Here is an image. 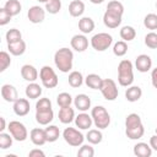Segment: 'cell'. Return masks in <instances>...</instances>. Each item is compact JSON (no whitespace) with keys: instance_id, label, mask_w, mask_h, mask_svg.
Here are the masks:
<instances>
[{"instance_id":"1","label":"cell","mask_w":157,"mask_h":157,"mask_svg":"<svg viewBox=\"0 0 157 157\" xmlns=\"http://www.w3.org/2000/svg\"><path fill=\"white\" fill-rule=\"evenodd\" d=\"M145 128L137 113H130L125 118V135L130 140H139L144 136Z\"/></svg>"},{"instance_id":"2","label":"cell","mask_w":157,"mask_h":157,"mask_svg":"<svg viewBox=\"0 0 157 157\" xmlns=\"http://www.w3.org/2000/svg\"><path fill=\"white\" fill-rule=\"evenodd\" d=\"M74 53L69 48H60L54 54V64L61 72H69L72 69Z\"/></svg>"},{"instance_id":"3","label":"cell","mask_w":157,"mask_h":157,"mask_svg":"<svg viewBox=\"0 0 157 157\" xmlns=\"http://www.w3.org/2000/svg\"><path fill=\"white\" fill-rule=\"evenodd\" d=\"M118 82L123 87H129L134 82V65L128 59L121 60L118 65Z\"/></svg>"},{"instance_id":"4","label":"cell","mask_w":157,"mask_h":157,"mask_svg":"<svg viewBox=\"0 0 157 157\" xmlns=\"http://www.w3.org/2000/svg\"><path fill=\"white\" fill-rule=\"evenodd\" d=\"M91 117L93 119V124L96 128L103 130L107 129L110 124V115L103 105H96L91 110Z\"/></svg>"},{"instance_id":"5","label":"cell","mask_w":157,"mask_h":157,"mask_svg":"<svg viewBox=\"0 0 157 157\" xmlns=\"http://www.w3.org/2000/svg\"><path fill=\"white\" fill-rule=\"evenodd\" d=\"M91 47L97 50V52H104L107 50L112 43H113V37L109 34V33H105V32H101V33H97L94 34L92 38H91Z\"/></svg>"},{"instance_id":"6","label":"cell","mask_w":157,"mask_h":157,"mask_svg":"<svg viewBox=\"0 0 157 157\" xmlns=\"http://www.w3.org/2000/svg\"><path fill=\"white\" fill-rule=\"evenodd\" d=\"M39 78L42 81V85L45 88H55L59 83V80H58V76H56L55 71L53 70V67H50L48 65H44L40 69Z\"/></svg>"},{"instance_id":"7","label":"cell","mask_w":157,"mask_h":157,"mask_svg":"<svg viewBox=\"0 0 157 157\" xmlns=\"http://www.w3.org/2000/svg\"><path fill=\"white\" fill-rule=\"evenodd\" d=\"M63 137H64V140H65L66 144H69L70 146H74V147L81 146L83 144V140L86 139L81 131H78L75 128H70V126L64 129Z\"/></svg>"},{"instance_id":"8","label":"cell","mask_w":157,"mask_h":157,"mask_svg":"<svg viewBox=\"0 0 157 157\" xmlns=\"http://www.w3.org/2000/svg\"><path fill=\"white\" fill-rule=\"evenodd\" d=\"M99 91H101L102 96L104 97V99H107V101H114V99H117V97L119 94L117 83L112 78H104Z\"/></svg>"},{"instance_id":"9","label":"cell","mask_w":157,"mask_h":157,"mask_svg":"<svg viewBox=\"0 0 157 157\" xmlns=\"http://www.w3.org/2000/svg\"><path fill=\"white\" fill-rule=\"evenodd\" d=\"M7 129H9V132L12 135V137L16 141L22 142L28 137V131L21 121H17V120L10 121L9 125H7Z\"/></svg>"},{"instance_id":"10","label":"cell","mask_w":157,"mask_h":157,"mask_svg":"<svg viewBox=\"0 0 157 157\" xmlns=\"http://www.w3.org/2000/svg\"><path fill=\"white\" fill-rule=\"evenodd\" d=\"M121 18H123V15L114 12V11L105 10V12L103 15V23L108 28H117L118 26H120V23L123 21Z\"/></svg>"},{"instance_id":"11","label":"cell","mask_w":157,"mask_h":157,"mask_svg":"<svg viewBox=\"0 0 157 157\" xmlns=\"http://www.w3.org/2000/svg\"><path fill=\"white\" fill-rule=\"evenodd\" d=\"M27 17H28L29 22H32V23H40L45 18V10L38 5L31 6L27 12Z\"/></svg>"},{"instance_id":"12","label":"cell","mask_w":157,"mask_h":157,"mask_svg":"<svg viewBox=\"0 0 157 157\" xmlns=\"http://www.w3.org/2000/svg\"><path fill=\"white\" fill-rule=\"evenodd\" d=\"M135 67L140 72H147L152 69V59L147 54H140L135 59Z\"/></svg>"},{"instance_id":"13","label":"cell","mask_w":157,"mask_h":157,"mask_svg":"<svg viewBox=\"0 0 157 157\" xmlns=\"http://www.w3.org/2000/svg\"><path fill=\"white\" fill-rule=\"evenodd\" d=\"M70 44H71V48L74 50H76L78 53H82L88 48V39L83 33L82 34H75L71 38Z\"/></svg>"},{"instance_id":"14","label":"cell","mask_w":157,"mask_h":157,"mask_svg":"<svg viewBox=\"0 0 157 157\" xmlns=\"http://www.w3.org/2000/svg\"><path fill=\"white\" fill-rule=\"evenodd\" d=\"M31 105H29V101L26 98H17L13 102V112L18 117H25L29 113Z\"/></svg>"},{"instance_id":"15","label":"cell","mask_w":157,"mask_h":157,"mask_svg":"<svg viewBox=\"0 0 157 157\" xmlns=\"http://www.w3.org/2000/svg\"><path fill=\"white\" fill-rule=\"evenodd\" d=\"M1 97L4 98V101H6L9 103H13L18 98V93H17V90L15 88V86H12L10 83H5L1 86Z\"/></svg>"},{"instance_id":"16","label":"cell","mask_w":157,"mask_h":157,"mask_svg":"<svg viewBox=\"0 0 157 157\" xmlns=\"http://www.w3.org/2000/svg\"><path fill=\"white\" fill-rule=\"evenodd\" d=\"M75 124L81 130H88L93 124V119L90 114L82 112V113H80L78 115L75 117Z\"/></svg>"},{"instance_id":"17","label":"cell","mask_w":157,"mask_h":157,"mask_svg":"<svg viewBox=\"0 0 157 157\" xmlns=\"http://www.w3.org/2000/svg\"><path fill=\"white\" fill-rule=\"evenodd\" d=\"M74 105L80 112H86L91 108V98L85 93H80L74 98Z\"/></svg>"},{"instance_id":"18","label":"cell","mask_w":157,"mask_h":157,"mask_svg":"<svg viewBox=\"0 0 157 157\" xmlns=\"http://www.w3.org/2000/svg\"><path fill=\"white\" fill-rule=\"evenodd\" d=\"M29 139H31V141H32L33 145H36V146H43L47 142L44 129H40V128L32 129L31 132H29Z\"/></svg>"},{"instance_id":"19","label":"cell","mask_w":157,"mask_h":157,"mask_svg":"<svg viewBox=\"0 0 157 157\" xmlns=\"http://www.w3.org/2000/svg\"><path fill=\"white\" fill-rule=\"evenodd\" d=\"M21 76L23 80H26L28 82H34L38 78V71L33 65L25 64L21 67Z\"/></svg>"},{"instance_id":"20","label":"cell","mask_w":157,"mask_h":157,"mask_svg":"<svg viewBox=\"0 0 157 157\" xmlns=\"http://www.w3.org/2000/svg\"><path fill=\"white\" fill-rule=\"evenodd\" d=\"M58 118L60 120V123L63 124H70L71 121L75 120V110L74 108L69 107H63L60 108L59 113H58Z\"/></svg>"},{"instance_id":"21","label":"cell","mask_w":157,"mask_h":157,"mask_svg":"<svg viewBox=\"0 0 157 157\" xmlns=\"http://www.w3.org/2000/svg\"><path fill=\"white\" fill-rule=\"evenodd\" d=\"M54 119V112L53 108L48 110H40L36 112V121L39 125H49Z\"/></svg>"},{"instance_id":"22","label":"cell","mask_w":157,"mask_h":157,"mask_svg":"<svg viewBox=\"0 0 157 157\" xmlns=\"http://www.w3.org/2000/svg\"><path fill=\"white\" fill-rule=\"evenodd\" d=\"M7 49H9L10 54H12L15 56H20L26 52V42L23 39H20L17 42L7 43Z\"/></svg>"},{"instance_id":"23","label":"cell","mask_w":157,"mask_h":157,"mask_svg":"<svg viewBox=\"0 0 157 157\" xmlns=\"http://www.w3.org/2000/svg\"><path fill=\"white\" fill-rule=\"evenodd\" d=\"M42 87L36 82H29L25 90L26 97L29 99H38L42 96Z\"/></svg>"},{"instance_id":"24","label":"cell","mask_w":157,"mask_h":157,"mask_svg":"<svg viewBox=\"0 0 157 157\" xmlns=\"http://www.w3.org/2000/svg\"><path fill=\"white\" fill-rule=\"evenodd\" d=\"M142 96V90L139 86H129L125 91V98L128 102H137Z\"/></svg>"},{"instance_id":"25","label":"cell","mask_w":157,"mask_h":157,"mask_svg":"<svg viewBox=\"0 0 157 157\" xmlns=\"http://www.w3.org/2000/svg\"><path fill=\"white\" fill-rule=\"evenodd\" d=\"M85 12V4L81 0H72L69 4V13L72 17H80Z\"/></svg>"},{"instance_id":"26","label":"cell","mask_w":157,"mask_h":157,"mask_svg":"<svg viewBox=\"0 0 157 157\" xmlns=\"http://www.w3.org/2000/svg\"><path fill=\"white\" fill-rule=\"evenodd\" d=\"M134 155L137 157H150L152 155V148L146 142H137L134 146Z\"/></svg>"},{"instance_id":"27","label":"cell","mask_w":157,"mask_h":157,"mask_svg":"<svg viewBox=\"0 0 157 157\" xmlns=\"http://www.w3.org/2000/svg\"><path fill=\"white\" fill-rule=\"evenodd\" d=\"M78 29L83 34H88L94 29V21L91 17H81L78 20Z\"/></svg>"},{"instance_id":"28","label":"cell","mask_w":157,"mask_h":157,"mask_svg":"<svg viewBox=\"0 0 157 157\" xmlns=\"http://www.w3.org/2000/svg\"><path fill=\"white\" fill-rule=\"evenodd\" d=\"M102 82H103V78L97 74H90L85 77V83L87 85V87L92 90H99L102 86Z\"/></svg>"},{"instance_id":"29","label":"cell","mask_w":157,"mask_h":157,"mask_svg":"<svg viewBox=\"0 0 157 157\" xmlns=\"http://www.w3.org/2000/svg\"><path fill=\"white\" fill-rule=\"evenodd\" d=\"M86 140L91 145H98L103 140V134L101 132V129H88V132L86 134Z\"/></svg>"},{"instance_id":"30","label":"cell","mask_w":157,"mask_h":157,"mask_svg":"<svg viewBox=\"0 0 157 157\" xmlns=\"http://www.w3.org/2000/svg\"><path fill=\"white\" fill-rule=\"evenodd\" d=\"M67 81H69V85L72 88H77V87H81L82 86L85 78H83V76H82V74L80 71H71L69 74Z\"/></svg>"},{"instance_id":"31","label":"cell","mask_w":157,"mask_h":157,"mask_svg":"<svg viewBox=\"0 0 157 157\" xmlns=\"http://www.w3.org/2000/svg\"><path fill=\"white\" fill-rule=\"evenodd\" d=\"M4 9L11 15V16H16L21 12L22 10V6H21V2L18 0H7L4 5Z\"/></svg>"},{"instance_id":"32","label":"cell","mask_w":157,"mask_h":157,"mask_svg":"<svg viewBox=\"0 0 157 157\" xmlns=\"http://www.w3.org/2000/svg\"><path fill=\"white\" fill-rule=\"evenodd\" d=\"M44 131H45L47 142H55L60 136V130L56 125H48L44 129Z\"/></svg>"},{"instance_id":"33","label":"cell","mask_w":157,"mask_h":157,"mask_svg":"<svg viewBox=\"0 0 157 157\" xmlns=\"http://www.w3.org/2000/svg\"><path fill=\"white\" fill-rule=\"evenodd\" d=\"M119 34H120V38H121L123 40L130 42V40H134V39H135V37H136V31H135V28L131 27V26H124V27H121Z\"/></svg>"},{"instance_id":"34","label":"cell","mask_w":157,"mask_h":157,"mask_svg":"<svg viewBox=\"0 0 157 157\" xmlns=\"http://www.w3.org/2000/svg\"><path fill=\"white\" fill-rule=\"evenodd\" d=\"M72 102H74V99H72L71 94L67 93V92H61V93H59L58 97H56V103H58V105H59L60 108H63V107H69V105H71Z\"/></svg>"},{"instance_id":"35","label":"cell","mask_w":157,"mask_h":157,"mask_svg":"<svg viewBox=\"0 0 157 157\" xmlns=\"http://www.w3.org/2000/svg\"><path fill=\"white\" fill-rule=\"evenodd\" d=\"M60 10H61V0H49L45 4V11L52 15L59 13Z\"/></svg>"},{"instance_id":"36","label":"cell","mask_w":157,"mask_h":157,"mask_svg":"<svg viewBox=\"0 0 157 157\" xmlns=\"http://www.w3.org/2000/svg\"><path fill=\"white\" fill-rule=\"evenodd\" d=\"M144 26L151 31L157 29V15L156 13H147L144 18Z\"/></svg>"},{"instance_id":"37","label":"cell","mask_w":157,"mask_h":157,"mask_svg":"<svg viewBox=\"0 0 157 157\" xmlns=\"http://www.w3.org/2000/svg\"><path fill=\"white\" fill-rule=\"evenodd\" d=\"M113 53L115 56H124L128 53V44L125 40H119L113 45Z\"/></svg>"},{"instance_id":"38","label":"cell","mask_w":157,"mask_h":157,"mask_svg":"<svg viewBox=\"0 0 157 157\" xmlns=\"http://www.w3.org/2000/svg\"><path fill=\"white\" fill-rule=\"evenodd\" d=\"M15 139L12 137V135L9 132V134H6V132H0V148L1 150H6V148H9V147H11L12 146V141H13Z\"/></svg>"},{"instance_id":"39","label":"cell","mask_w":157,"mask_h":157,"mask_svg":"<svg viewBox=\"0 0 157 157\" xmlns=\"http://www.w3.org/2000/svg\"><path fill=\"white\" fill-rule=\"evenodd\" d=\"M5 38H6V42H7V43L17 42V40L22 39V33H21L17 28H11V29H9V31L6 32Z\"/></svg>"},{"instance_id":"40","label":"cell","mask_w":157,"mask_h":157,"mask_svg":"<svg viewBox=\"0 0 157 157\" xmlns=\"http://www.w3.org/2000/svg\"><path fill=\"white\" fill-rule=\"evenodd\" d=\"M77 156L78 157H93L94 156V148L91 146V144L88 145H81L78 151H77Z\"/></svg>"},{"instance_id":"41","label":"cell","mask_w":157,"mask_h":157,"mask_svg":"<svg viewBox=\"0 0 157 157\" xmlns=\"http://www.w3.org/2000/svg\"><path fill=\"white\" fill-rule=\"evenodd\" d=\"M11 65V58L10 54L5 50L0 53V72H4L9 66Z\"/></svg>"},{"instance_id":"42","label":"cell","mask_w":157,"mask_h":157,"mask_svg":"<svg viewBox=\"0 0 157 157\" xmlns=\"http://www.w3.org/2000/svg\"><path fill=\"white\" fill-rule=\"evenodd\" d=\"M52 102L49 98H39L36 103V112H40V110H48V109H52Z\"/></svg>"},{"instance_id":"43","label":"cell","mask_w":157,"mask_h":157,"mask_svg":"<svg viewBox=\"0 0 157 157\" xmlns=\"http://www.w3.org/2000/svg\"><path fill=\"white\" fill-rule=\"evenodd\" d=\"M145 44L151 49H157V33L148 32L145 36Z\"/></svg>"},{"instance_id":"44","label":"cell","mask_w":157,"mask_h":157,"mask_svg":"<svg viewBox=\"0 0 157 157\" xmlns=\"http://www.w3.org/2000/svg\"><path fill=\"white\" fill-rule=\"evenodd\" d=\"M107 10L114 11V12H118V13L123 15V13H124V5H123L120 1H118V0H112V1L108 2Z\"/></svg>"},{"instance_id":"45","label":"cell","mask_w":157,"mask_h":157,"mask_svg":"<svg viewBox=\"0 0 157 157\" xmlns=\"http://www.w3.org/2000/svg\"><path fill=\"white\" fill-rule=\"evenodd\" d=\"M11 18H12V16H11L4 7L0 9V26L7 25V23L11 21Z\"/></svg>"},{"instance_id":"46","label":"cell","mask_w":157,"mask_h":157,"mask_svg":"<svg viewBox=\"0 0 157 157\" xmlns=\"http://www.w3.org/2000/svg\"><path fill=\"white\" fill-rule=\"evenodd\" d=\"M28 156H29V157H44L45 153H44L42 150H39V148H33L32 151H29Z\"/></svg>"},{"instance_id":"47","label":"cell","mask_w":157,"mask_h":157,"mask_svg":"<svg viewBox=\"0 0 157 157\" xmlns=\"http://www.w3.org/2000/svg\"><path fill=\"white\" fill-rule=\"evenodd\" d=\"M151 82H152V86L157 88V67L152 69L151 71Z\"/></svg>"},{"instance_id":"48","label":"cell","mask_w":157,"mask_h":157,"mask_svg":"<svg viewBox=\"0 0 157 157\" xmlns=\"http://www.w3.org/2000/svg\"><path fill=\"white\" fill-rule=\"evenodd\" d=\"M150 146H151L152 150L157 151V134L156 135H152L150 137Z\"/></svg>"},{"instance_id":"49","label":"cell","mask_w":157,"mask_h":157,"mask_svg":"<svg viewBox=\"0 0 157 157\" xmlns=\"http://www.w3.org/2000/svg\"><path fill=\"white\" fill-rule=\"evenodd\" d=\"M0 121H1V126H0V132H2L5 129H6V121H5V118L1 117L0 118Z\"/></svg>"},{"instance_id":"50","label":"cell","mask_w":157,"mask_h":157,"mask_svg":"<svg viewBox=\"0 0 157 157\" xmlns=\"http://www.w3.org/2000/svg\"><path fill=\"white\" fill-rule=\"evenodd\" d=\"M92 4H96V5H98V4H102L104 0H90Z\"/></svg>"},{"instance_id":"51","label":"cell","mask_w":157,"mask_h":157,"mask_svg":"<svg viewBox=\"0 0 157 157\" xmlns=\"http://www.w3.org/2000/svg\"><path fill=\"white\" fill-rule=\"evenodd\" d=\"M37 1H39V2H43V4H47L49 0H37Z\"/></svg>"},{"instance_id":"52","label":"cell","mask_w":157,"mask_h":157,"mask_svg":"<svg viewBox=\"0 0 157 157\" xmlns=\"http://www.w3.org/2000/svg\"><path fill=\"white\" fill-rule=\"evenodd\" d=\"M156 9H157V2H156Z\"/></svg>"},{"instance_id":"53","label":"cell","mask_w":157,"mask_h":157,"mask_svg":"<svg viewBox=\"0 0 157 157\" xmlns=\"http://www.w3.org/2000/svg\"><path fill=\"white\" fill-rule=\"evenodd\" d=\"M156 134H157V128H156Z\"/></svg>"}]
</instances>
